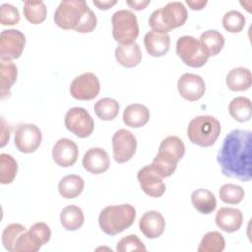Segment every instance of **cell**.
Segmentation results:
<instances>
[{
  "label": "cell",
  "instance_id": "1",
  "mask_svg": "<svg viewBox=\"0 0 252 252\" xmlns=\"http://www.w3.org/2000/svg\"><path fill=\"white\" fill-rule=\"evenodd\" d=\"M252 133L233 130L224 138L217 155V162L223 175L241 181H250Z\"/></svg>",
  "mask_w": 252,
  "mask_h": 252
},
{
  "label": "cell",
  "instance_id": "2",
  "mask_svg": "<svg viewBox=\"0 0 252 252\" xmlns=\"http://www.w3.org/2000/svg\"><path fill=\"white\" fill-rule=\"evenodd\" d=\"M136 219V210L130 204L107 206L99 214L98 223L108 235H116L129 228Z\"/></svg>",
  "mask_w": 252,
  "mask_h": 252
},
{
  "label": "cell",
  "instance_id": "3",
  "mask_svg": "<svg viewBox=\"0 0 252 252\" xmlns=\"http://www.w3.org/2000/svg\"><path fill=\"white\" fill-rule=\"evenodd\" d=\"M187 20V10L181 2H170L164 7L155 10L149 18L152 31L167 33L182 26Z\"/></svg>",
  "mask_w": 252,
  "mask_h": 252
},
{
  "label": "cell",
  "instance_id": "4",
  "mask_svg": "<svg viewBox=\"0 0 252 252\" xmlns=\"http://www.w3.org/2000/svg\"><path fill=\"white\" fill-rule=\"evenodd\" d=\"M220 123L211 115H200L193 118L187 127L189 140L200 147H210L219 138Z\"/></svg>",
  "mask_w": 252,
  "mask_h": 252
},
{
  "label": "cell",
  "instance_id": "5",
  "mask_svg": "<svg viewBox=\"0 0 252 252\" xmlns=\"http://www.w3.org/2000/svg\"><path fill=\"white\" fill-rule=\"evenodd\" d=\"M89 9L84 0H63L56 8L53 20L61 29L76 30Z\"/></svg>",
  "mask_w": 252,
  "mask_h": 252
},
{
  "label": "cell",
  "instance_id": "6",
  "mask_svg": "<svg viewBox=\"0 0 252 252\" xmlns=\"http://www.w3.org/2000/svg\"><path fill=\"white\" fill-rule=\"evenodd\" d=\"M112 36L119 44H132L139 35L136 15L129 10L116 11L111 17Z\"/></svg>",
  "mask_w": 252,
  "mask_h": 252
},
{
  "label": "cell",
  "instance_id": "7",
  "mask_svg": "<svg viewBox=\"0 0 252 252\" xmlns=\"http://www.w3.org/2000/svg\"><path fill=\"white\" fill-rule=\"evenodd\" d=\"M176 53L185 65L192 68L204 66L210 57L201 42L189 35H184L177 39Z\"/></svg>",
  "mask_w": 252,
  "mask_h": 252
},
{
  "label": "cell",
  "instance_id": "8",
  "mask_svg": "<svg viewBox=\"0 0 252 252\" xmlns=\"http://www.w3.org/2000/svg\"><path fill=\"white\" fill-rule=\"evenodd\" d=\"M65 126L77 137L87 138L93 133L94 122L85 108L73 107L65 115Z\"/></svg>",
  "mask_w": 252,
  "mask_h": 252
},
{
  "label": "cell",
  "instance_id": "9",
  "mask_svg": "<svg viewBox=\"0 0 252 252\" xmlns=\"http://www.w3.org/2000/svg\"><path fill=\"white\" fill-rule=\"evenodd\" d=\"M25 43L26 37L19 30H4L0 34L1 60L11 61L19 58L24 50Z\"/></svg>",
  "mask_w": 252,
  "mask_h": 252
},
{
  "label": "cell",
  "instance_id": "10",
  "mask_svg": "<svg viewBox=\"0 0 252 252\" xmlns=\"http://www.w3.org/2000/svg\"><path fill=\"white\" fill-rule=\"evenodd\" d=\"M42 141V134L35 124H20L15 132V146L25 154L35 152Z\"/></svg>",
  "mask_w": 252,
  "mask_h": 252
},
{
  "label": "cell",
  "instance_id": "11",
  "mask_svg": "<svg viewBox=\"0 0 252 252\" xmlns=\"http://www.w3.org/2000/svg\"><path fill=\"white\" fill-rule=\"evenodd\" d=\"M100 91L98 78L93 73H84L76 77L70 85L71 95L78 100H91L97 96Z\"/></svg>",
  "mask_w": 252,
  "mask_h": 252
},
{
  "label": "cell",
  "instance_id": "12",
  "mask_svg": "<svg viewBox=\"0 0 252 252\" xmlns=\"http://www.w3.org/2000/svg\"><path fill=\"white\" fill-rule=\"evenodd\" d=\"M113 158L118 163L127 162L132 158L137 150V140L128 130L120 129L112 137Z\"/></svg>",
  "mask_w": 252,
  "mask_h": 252
},
{
  "label": "cell",
  "instance_id": "13",
  "mask_svg": "<svg viewBox=\"0 0 252 252\" xmlns=\"http://www.w3.org/2000/svg\"><path fill=\"white\" fill-rule=\"evenodd\" d=\"M142 191L150 197L158 198L165 192V184L162 177L153 168L151 164L142 167L137 174Z\"/></svg>",
  "mask_w": 252,
  "mask_h": 252
},
{
  "label": "cell",
  "instance_id": "14",
  "mask_svg": "<svg viewBox=\"0 0 252 252\" xmlns=\"http://www.w3.org/2000/svg\"><path fill=\"white\" fill-rule=\"evenodd\" d=\"M177 90L184 99L188 101H196L204 95L206 86L201 76L185 73L177 82Z\"/></svg>",
  "mask_w": 252,
  "mask_h": 252
},
{
  "label": "cell",
  "instance_id": "15",
  "mask_svg": "<svg viewBox=\"0 0 252 252\" xmlns=\"http://www.w3.org/2000/svg\"><path fill=\"white\" fill-rule=\"evenodd\" d=\"M79 150L77 144L68 139H59L52 148V158L54 162L61 167H70L78 159Z\"/></svg>",
  "mask_w": 252,
  "mask_h": 252
},
{
  "label": "cell",
  "instance_id": "16",
  "mask_svg": "<svg viewBox=\"0 0 252 252\" xmlns=\"http://www.w3.org/2000/svg\"><path fill=\"white\" fill-rule=\"evenodd\" d=\"M184 153L185 146L183 142L176 136H168L160 143L159 151L156 156L169 164L177 165V162L182 158Z\"/></svg>",
  "mask_w": 252,
  "mask_h": 252
},
{
  "label": "cell",
  "instance_id": "17",
  "mask_svg": "<svg viewBox=\"0 0 252 252\" xmlns=\"http://www.w3.org/2000/svg\"><path fill=\"white\" fill-rule=\"evenodd\" d=\"M82 163L84 168L93 174L103 173L110 165L108 154L101 148L89 149L83 157Z\"/></svg>",
  "mask_w": 252,
  "mask_h": 252
},
{
  "label": "cell",
  "instance_id": "18",
  "mask_svg": "<svg viewBox=\"0 0 252 252\" xmlns=\"http://www.w3.org/2000/svg\"><path fill=\"white\" fill-rule=\"evenodd\" d=\"M139 227L141 232L147 238H158L164 231L165 220L159 212L149 211L146 212L140 219Z\"/></svg>",
  "mask_w": 252,
  "mask_h": 252
},
{
  "label": "cell",
  "instance_id": "19",
  "mask_svg": "<svg viewBox=\"0 0 252 252\" xmlns=\"http://www.w3.org/2000/svg\"><path fill=\"white\" fill-rule=\"evenodd\" d=\"M242 220L243 216L240 210L228 207L218 210L215 217L217 226L228 233L237 231L242 224Z\"/></svg>",
  "mask_w": 252,
  "mask_h": 252
},
{
  "label": "cell",
  "instance_id": "20",
  "mask_svg": "<svg viewBox=\"0 0 252 252\" xmlns=\"http://www.w3.org/2000/svg\"><path fill=\"white\" fill-rule=\"evenodd\" d=\"M147 52L154 57H160L167 53L170 46V37L167 33L155 31L148 32L144 37Z\"/></svg>",
  "mask_w": 252,
  "mask_h": 252
},
{
  "label": "cell",
  "instance_id": "21",
  "mask_svg": "<svg viewBox=\"0 0 252 252\" xmlns=\"http://www.w3.org/2000/svg\"><path fill=\"white\" fill-rule=\"evenodd\" d=\"M115 58L121 66L133 68L141 62L142 52L136 42L132 44H119L115 49Z\"/></svg>",
  "mask_w": 252,
  "mask_h": 252
},
{
  "label": "cell",
  "instance_id": "22",
  "mask_svg": "<svg viewBox=\"0 0 252 252\" xmlns=\"http://www.w3.org/2000/svg\"><path fill=\"white\" fill-rule=\"evenodd\" d=\"M123 122L132 128H140L146 125L150 118L149 109L140 103H133L125 107L123 111Z\"/></svg>",
  "mask_w": 252,
  "mask_h": 252
},
{
  "label": "cell",
  "instance_id": "23",
  "mask_svg": "<svg viewBox=\"0 0 252 252\" xmlns=\"http://www.w3.org/2000/svg\"><path fill=\"white\" fill-rule=\"evenodd\" d=\"M18 76L17 66L12 61L1 60L0 63V94L4 99L10 95V91Z\"/></svg>",
  "mask_w": 252,
  "mask_h": 252
},
{
  "label": "cell",
  "instance_id": "24",
  "mask_svg": "<svg viewBox=\"0 0 252 252\" xmlns=\"http://www.w3.org/2000/svg\"><path fill=\"white\" fill-rule=\"evenodd\" d=\"M84 179L76 174L66 175L58 183V192L65 199L78 197L84 190Z\"/></svg>",
  "mask_w": 252,
  "mask_h": 252
},
{
  "label": "cell",
  "instance_id": "25",
  "mask_svg": "<svg viewBox=\"0 0 252 252\" xmlns=\"http://www.w3.org/2000/svg\"><path fill=\"white\" fill-rule=\"evenodd\" d=\"M251 72L244 67H237L230 70L226 76L227 87L234 92L245 91L251 87Z\"/></svg>",
  "mask_w": 252,
  "mask_h": 252
},
{
  "label": "cell",
  "instance_id": "26",
  "mask_svg": "<svg viewBox=\"0 0 252 252\" xmlns=\"http://www.w3.org/2000/svg\"><path fill=\"white\" fill-rule=\"evenodd\" d=\"M84 220V213L78 206H67L60 213V222L66 230L74 231L79 229L83 225Z\"/></svg>",
  "mask_w": 252,
  "mask_h": 252
},
{
  "label": "cell",
  "instance_id": "27",
  "mask_svg": "<svg viewBox=\"0 0 252 252\" xmlns=\"http://www.w3.org/2000/svg\"><path fill=\"white\" fill-rule=\"evenodd\" d=\"M191 201L194 208L204 215L212 213L217 207V201L214 194L205 188L195 190L192 193Z\"/></svg>",
  "mask_w": 252,
  "mask_h": 252
},
{
  "label": "cell",
  "instance_id": "28",
  "mask_svg": "<svg viewBox=\"0 0 252 252\" xmlns=\"http://www.w3.org/2000/svg\"><path fill=\"white\" fill-rule=\"evenodd\" d=\"M199 41L206 49L209 56H215L220 53L225 42L223 35L216 30H208L204 32L201 34Z\"/></svg>",
  "mask_w": 252,
  "mask_h": 252
},
{
  "label": "cell",
  "instance_id": "29",
  "mask_svg": "<svg viewBox=\"0 0 252 252\" xmlns=\"http://www.w3.org/2000/svg\"><path fill=\"white\" fill-rule=\"evenodd\" d=\"M228 111L231 117L236 121L246 122L251 118L252 115L251 101L247 97H235L230 101L228 105Z\"/></svg>",
  "mask_w": 252,
  "mask_h": 252
},
{
  "label": "cell",
  "instance_id": "30",
  "mask_svg": "<svg viewBox=\"0 0 252 252\" xmlns=\"http://www.w3.org/2000/svg\"><path fill=\"white\" fill-rule=\"evenodd\" d=\"M23 13L27 21L32 24L37 25L42 23L46 18V6L42 1H24Z\"/></svg>",
  "mask_w": 252,
  "mask_h": 252
},
{
  "label": "cell",
  "instance_id": "31",
  "mask_svg": "<svg viewBox=\"0 0 252 252\" xmlns=\"http://www.w3.org/2000/svg\"><path fill=\"white\" fill-rule=\"evenodd\" d=\"M94 110L101 120L108 121L112 120L118 115L119 104L113 98L104 97L95 102Z\"/></svg>",
  "mask_w": 252,
  "mask_h": 252
},
{
  "label": "cell",
  "instance_id": "32",
  "mask_svg": "<svg viewBox=\"0 0 252 252\" xmlns=\"http://www.w3.org/2000/svg\"><path fill=\"white\" fill-rule=\"evenodd\" d=\"M225 247L223 235L218 231L206 233L198 247L199 252H221Z\"/></svg>",
  "mask_w": 252,
  "mask_h": 252
},
{
  "label": "cell",
  "instance_id": "33",
  "mask_svg": "<svg viewBox=\"0 0 252 252\" xmlns=\"http://www.w3.org/2000/svg\"><path fill=\"white\" fill-rule=\"evenodd\" d=\"M18 164L16 159L8 154L0 155V182L2 184L11 183L17 174Z\"/></svg>",
  "mask_w": 252,
  "mask_h": 252
},
{
  "label": "cell",
  "instance_id": "34",
  "mask_svg": "<svg viewBox=\"0 0 252 252\" xmlns=\"http://www.w3.org/2000/svg\"><path fill=\"white\" fill-rule=\"evenodd\" d=\"M220 198L222 202L226 204H238L243 200L244 197V190L241 186L227 183L220 187L219 191Z\"/></svg>",
  "mask_w": 252,
  "mask_h": 252
},
{
  "label": "cell",
  "instance_id": "35",
  "mask_svg": "<svg viewBox=\"0 0 252 252\" xmlns=\"http://www.w3.org/2000/svg\"><path fill=\"white\" fill-rule=\"evenodd\" d=\"M245 25V17L236 10H230L226 12L222 18L223 28L231 32L237 33L242 31Z\"/></svg>",
  "mask_w": 252,
  "mask_h": 252
},
{
  "label": "cell",
  "instance_id": "36",
  "mask_svg": "<svg viewBox=\"0 0 252 252\" xmlns=\"http://www.w3.org/2000/svg\"><path fill=\"white\" fill-rule=\"evenodd\" d=\"M27 230L26 227L20 223H11L5 227L2 233V242L4 247L11 252H14V246L18 237Z\"/></svg>",
  "mask_w": 252,
  "mask_h": 252
},
{
  "label": "cell",
  "instance_id": "37",
  "mask_svg": "<svg viewBox=\"0 0 252 252\" xmlns=\"http://www.w3.org/2000/svg\"><path fill=\"white\" fill-rule=\"evenodd\" d=\"M41 245L34 239L29 230H25L16 240L14 252H36Z\"/></svg>",
  "mask_w": 252,
  "mask_h": 252
},
{
  "label": "cell",
  "instance_id": "38",
  "mask_svg": "<svg viewBox=\"0 0 252 252\" xmlns=\"http://www.w3.org/2000/svg\"><path fill=\"white\" fill-rule=\"evenodd\" d=\"M116 250L118 252H129V251H143L147 249L142 242V240L135 234L127 235L121 238L116 245Z\"/></svg>",
  "mask_w": 252,
  "mask_h": 252
},
{
  "label": "cell",
  "instance_id": "39",
  "mask_svg": "<svg viewBox=\"0 0 252 252\" xmlns=\"http://www.w3.org/2000/svg\"><path fill=\"white\" fill-rule=\"evenodd\" d=\"M20 21V14L16 7L11 4H3L0 7V23L3 26H13Z\"/></svg>",
  "mask_w": 252,
  "mask_h": 252
},
{
  "label": "cell",
  "instance_id": "40",
  "mask_svg": "<svg viewBox=\"0 0 252 252\" xmlns=\"http://www.w3.org/2000/svg\"><path fill=\"white\" fill-rule=\"evenodd\" d=\"M29 231L41 246L47 243L51 236V230L49 226L44 222L34 223L30 227Z\"/></svg>",
  "mask_w": 252,
  "mask_h": 252
},
{
  "label": "cell",
  "instance_id": "41",
  "mask_svg": "<svg viewBox=\"0 0 252 252\" xmlns=\"http://www.w3.org/2000/svg\"><path fill=\"white\" fill-rule=\"evenodd\" d=\"M96 24H97V19H96L95 14L91 9H89V11L87 12L83 21L81 22V24L78 26V28L75 31L78 32H81V33H88V32H93L95 29Z\"/></svg>",
  "mask_w": 252,
  "mask_h": 252
},
{
  "label": "cell",
  "instance_id": "42",
  "mask_svg": "<svg viewBox=\"0 0 252 252\" xmlns=\"http://www.w3.org/2000/svg\"><path fill=\"white\" fill-rule=\"evenodd\" d=\"M9 139H10V130H9V127L6 125L5 119L2 118L1 119V144H0V146L4 147L9 142Z\"/></svg>",
  "mask_w": 252,
  "mask_h": 252
},
{
  "label": "cell",
  "instance_id": "43",
  "mask_svg": "<svg viewBox=\"0 0 252 252\" xmlns=\"http://www.w3.org/2000/svg\"><path fill=\"white\" fill-rule=\"evenodd\" d=\"M151 3L150 0H147V1H141V0H134V1H127V4L134 10L136 11H141L143 9H145L149 4Z\"/></svg>",
  "mask_w": 252,
  "mask_h": 252
},
{
  "label": "cell",
  "instance_id": "44",
  "mask_svg": "<svg viewBox=\"0 0 252 252\" xmlns=\"http://www.w3.org/2000/svg\"><path fill=\"white\" fill-rule=\"evenodd\" d=\"M207 0H186V4L192 10H202L207 5Z\"/></svg>",
  "mask_w": 252,
  "mask_h": 252
},
{
  "label": "cell",
  "instance_id": "45",
  "mask_svg": "<svg viewBox=\"0 0 252 252\" xmlns=\"http://www.w3.org/2000/svg\"><path fill=\"white\" fill-rule=\"evenodd\" d=\"M94 5H95L98 9L100 10H108L109 8H111L112 6H114L117 1L116 0H107V1H93Z\"/></svg>",
  "mask_w": 252,
  "mask_h": 252
}]
</instances>
